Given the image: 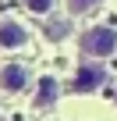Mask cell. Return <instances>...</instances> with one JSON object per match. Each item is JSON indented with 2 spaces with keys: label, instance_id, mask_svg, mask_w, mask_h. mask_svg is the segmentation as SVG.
<instances>
[{
  "label": "cell",
  "instance_id": "7",
  "mask_svg": "<svg viewBox=\"0 0 117 121\" xmlns=\"http://www.w3.org/2000/svg\"><path fill=\"white\" fill-rule=\"evenodd\" d=\"M25 7H28L32 14H46V11L53 7V0H25Z\"/></svg>",
  "mask_w": 117,
  "mask_h": 121
},
{
  "label": "cell",
  "instance_id": "5",
  "mask_svg": "<svg viewBox=\"0 0 117 121\" xmlns=\"http://www.w3.org/2000/svg\"><path fill=\"white\" fill-rule=\"evenodd\" d=\"M57 100V82L53 78H43L39 82V96H36V107H50Z\"/></svg>",
  "mask_w": 117,
  "mask_h": 121
},
{
  "label": "cell",
  "instance_id": "1",
  "mask_svg": "<svg viewBox=\"0 0 117 121\" xmlns=\"http://www.w3.org/2000/svg\"><path fill=\"white\" fill-rule=\"evenodd\" d=\"M82 50L89 57H110L117 50V29H89L82 36Z\"/></svg>",
  "mask_w": 117,
  "mask_h": 121
},
{
  "label": "cell",
  "instance_id": "3",
  "mask_svg": "<svg viewBox=\"0 0 117 121\" xmlns=\"http://www.w3.org/2000/svg\"><path fill=\"white\" fill-rule=\"evenodd\" d=\"M25 82H28V71H25V64H7L4 71H0V86H4L7 93H18V89H25Z\"/></svg>",
  "mask_w": 117,
  "mask_h": 121
},
{
  "label": "cell",
  "instance_id": "4",
  "mask_svg": "<svg viewBox=\"0 0 117 121\" xmlns=\"http://www.w3.org/2000/svg\"><path fill=\"white\" fill-rule=\"evenodd\" d=\"M99 82H103V68H99V64H82L78 82H75V93H89V89H96Z\"/></svg>",
  "mask_w": 117,
  "mask_h": 121
},
{
  "label": "cell",
  "instance_id": "6",
  "mask_svg": "<svg viewBox=\"0 0 117 121\" xmlns=\"http://www.w3.org/2000/svg\"><path fill=\"white\" fill-rule=\"evenodd\" d=\"M99 4V0H68V14H85Z\"/></svg>",
  "mask_w": 117,
  "mask_h": 121
},
{
  "label": "cell",
  "instance_id": "2",
  "mask_svg": "<svg viewBox=\"0 0 117 121\" xmlns=\"http://www.w3.org/2000/svg\"><path fill=\"white\" fill-rule=\"evenodd\" d=\"M28 43V29L14 18H0V46L4 50H18Z\"/></svg>",
  "mask_w": 117,
  "mask_h": 121
}]
</instances>
